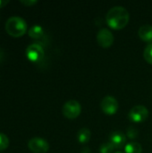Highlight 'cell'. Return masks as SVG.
<instances>
[{"instance_id": "10", "label": "cell", "mask_w": 152, "mask_h": 153, "mask_svg": "<svg viewBox=\"0 0 152 153\" xmlns=\"http://www.w3.org/2000/svg\"><path fill=\"white\" fill-rule=\"evenodd\" d=\"M138 35L139 37L147 42H151L152 41V26L150 24H144L142 26L140 27L139 30H138Z\"/></svg>"}, {"instance_id": "18", "label": "cell", "mask_w": 152, "mask_h": 153, "mask_svg": "<svg viewBox=\"0 0 152 153\" xmlns=\"http://www.w3.org/2000/svg\"><path fill=\"white\" fill-rule=\"evenodd\" d=\"M20 2L26 6H31V5L35 4L38 1L37 0H21Z\"/></svg>"}, {"instance_id": "14", "label": "cell", "mask_w": 152, "mask_h": 153, "mask_svg": "<svg viewBox=\"0 0 152 153\" xmlns=\"http://www.w3.org/2000/svg\"><path fill=\"white\" fill-rule=\"evenodd\" d=\"M143 56H144V59L149 64H151L152 65V43H149L146 46V48H144Z\"/></svg>"}, {"instance_id": "8", "label": "cell", "mask_w": 152, "mask_h": 153, "mask_svg": "<svg viewBox=\"0 0 152 153\" xmlns=\"http://www.w3.org/2000/svg\"><path fill=\"white\" fill-rule=\"evenodd\" d=\"M97 40L102 48H108L114 42V35L112 31L107 28H102L97 34Z\"/></svg>"}, {"instance_id": "12", "label": "cell", "mask_w": 152, "mask_h": 153, "mask_svg": "<svg viewBox=\"0 0 152 153\" xmlns=\"http://www.w3.org/2000/svg\"><path fill=\"white\" fill-rule=\"evenodd\" d=\"M28 34L31 39H40L44 35L43 28L39 25H34L30 27V29L28 31Z\"/></svg>"}, {"instance_id": "21", "label": "cell", "mask_w": 152, "mask_h": 153, "mask_svg": "<svg viewBox=\"0 0 152 153\" xmlns=\"http://www.w3.org/2000/svg\"><path fill=\"white\" fill-rule=\"evenodd\" d=\"M3 58H4V52L2 49H0V62L3 60Z\"/></svg>"}, {"instance_id": "4", "label": "cell", "mask_w": 152, "mask_h": 153, "mask_svg": "<svg viewBox=\"0 0 152 153\" xmlns=\"http://www.w3.org/2000/svg\"><path fill=\"white\" fill-rule=\"evenodd\" d=\"M27 58L31 62H39L44 57L45 52L43 47L39 43H32L29 45L25 51Z\"/></svg>"}, {"instance_id": "19", "label": "cell", "mask_w": 152, "mask_h": 153, "mask_svg": "<svg viewBox=\"0 0 152 153\" xmlns=\"http://www.w3.org/2000/svg\"><path fill=\"white\" fill-rule=\"evenodd\" d=\"M81 153H91V151H90V147H88V146H85V147H83V148L82 149Z\"/></svg>"}, {"instance_id": "22", "label": "cell", "mask_w": 152, "mask_h": 153, "mask_svg": "<svg viewBox=\"0 0 152 153\" xmlns=\"http://www.w3.org/2000/svg\"><path fill=\"white\" fill-rule=\"evenodd\" d=\"M116 153H123V152H116Z\"/></svg>"}, {"instance_id": "20", "label": "cell", "mask_w": 152, "mask_h": 153, "mask_svg": "<svg viewBox=\"0 0 152 153\" xmlns=\"http://www.w3.org/2000/svg\"><path fill=\"white\" fill-rule=\"evenodd\" d=\"M8 3H9V1H7V0H6V1H4V0H0V8L5 6Z\"/></svg>"}, {"instance_id": "6", "label": "cell", "mask_w": 152, "mask_h": 153, "mask_svg": "<svg viewBox=\"0 0 152 153\" xmlns=\"http://www.w3.org/2000/svg\"><path fill=\"white\" fill-rule=\"evenodd\" d=\"M29 149L33 153H46L49 150L48 143L39 137H34L28 143Z\"/></svg>"}, {"instance_id": "2", "label": "cell", "mask_w": 152, "mask_h": 153, "mask_svg": "<svg viewBox=\"0 0 152 153\" xmlns=\"http://www.w3.org/2000/svg\"><path fill=\"white\" fill-rule=\"evenodd\" d=\"M4 28L6 32L10 36L19 38L26 33L27 23L22 18L18 16H13L6 21Z\"/></svg>"}, {"instance_id": "17", "label": "cell", "mask_w": 152, "mask_h": 153, "mask_svg": "<svg viewBox=\"0 0 152 153\" xmlns=\"http://www.w3.org/2000/svg\"><path fill=\"white\" fill-rule=\"evenodd\" d=\"M138 134H139V132H138V130H137L135 127L130 126V127L128 128V130H127L126 135H127L128 138H130V139H134V138H136V137L138 136Z\"/></svg>"}, {"instance_id": "9", "label": "cell", "mask_w": 152, "mask_h": 153, "mask_svg": "<svg viewBox=\"0 0 152 153\" xmlns=\"http://www.w3.org/2000/svg\"><path fill=\"white\" fill-rule=\"evenodd\" d=\"M108 142L113 145L114 148L120 149V148H122L125 144V143H126V136L122 132L116 131V132H113L109 135Z\"/></svg>"}, {"instance_id": "16", "label": "cell", "mask_w": 152, "mask_h": 153, "mask_svg": "<svg viewBox=\"0 0 152 153\" xmlns=\"http://www.w3.org/2000/svg\"><path fill=\"white\" fill-rule=\"evenodd\" d=\"M9 146V139L8 137L0 133V151H4L5 149H7Z\"/></svg>"}, {"instance_id": "7", "label": "cell", "mask_w": 152, "mask_h": 153, "mask_svg": "<svg viewBox=\"0 0 152 153\" xmlns=\"http://www.w3.org/2000/svg\"><path fill=\"white\" fill-rule=\"evenodd\" d=\"M100 108L107 115H114L118 109V102L113 96H106L100 102Z\"/></svg>"}, {"instance_id": "15", "label": "cell", "mask_w": 152, "mask_h": 153, "mask_svg": "<svg viewBox=\"0 0 152 153\" xmlns=\"http://www.w3.org/2000/svg\"><path fill=\"white\" fill-rule=\"evenodd\" d=\"M114 149L115 148L109 142H105L99 147V153H112Z\"/></svg>"}, {"instance_id": "1", "label": "cell", "mask_w": 152, "mask_h": 153, "mask_svg": "<svg viewBox=\"0 0 152 153\" xmlns=\"http://www.w3.org/2000/svg\"><path fill=\"white\" fill-rule=\"evenodd\" d=\"M130 19L129 12L121 5L110 8L106 16V22L108 26L115 30H121L126 26Z\"/></svg>"}, {"instance_id": "5", "label": "cell", "mask_w": 152, "mask_h": 153, "mask_svg": "<svg viewBox=\"0 0 152 153\" xmlns=\"http://www.w3.org/2000/svg\"><path fill=\"white\" fill-rule=\"evenodd\" d=\"M149 116V110L143 105H137L132 108L129 112V118L134 123H142L147 119Z\"/></svg>"}, {"instance_id": "13", "label": "cell", "mask_w": 152, "mask_h": 153, "mask_svg": "<svg viewBox=\"0 0 152 153\" xmlns=\"http://www.w3.org/2000/svg\"><path fill=\"white\" fill-rule=\"evenodd\" d=\"M125 153H142V147L139 143L132 142L125 145Z\"/></svg>"}, {"instance_id": "11", "label": "cell", "mask_w": 152, "mask_h": 153, "mask_svg": "<svg viewBox=\"0 0 152 153\" xmlns=\"http://www.w3.org/2000/svg\"><path fill=\"white\" fill-rule=\"evenodd\" d=\"M91 137V133L90 131L89 128L87 127H83L82 129H80L77 133V140L80 143H87L90 139Z\"/></svg>"}, {"instance_id": "3", "label": "cell", "mask_w": 152, "mask_h": 153, "mask_svg": "<svg viewBox=\"0 0 152 153\" xmlns=\"http://www.w3.org/2000/svg\"><path fill=\"white\" fill-rule=\"evenodd\" d=\"M82 111L81 104L75 100H70L66 101L63 106V114L65 117L73 119L77 117Z\"/></svg>"}]
</instances>
